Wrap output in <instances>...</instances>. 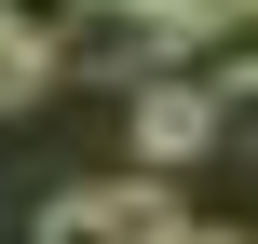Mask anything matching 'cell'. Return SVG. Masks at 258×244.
Masks as SVG:
<instances>
[{"label": "cell", "mask_w": 258, "mask_h": 244, "mask_svg": "<svg viewBox=\"0 0 258 244\" xmlns=\"http://www.w3.org/2000/svg\"><path fill=\"white\" fill-rule=\"evenodd\" d=\"M177 231V190L163 177H109V190H54L27 244H163Z\"/></svg>", "instance_id": "obj_2"}, {"label": "cell", "mask_w": 258, "mask_h": 244, "mask_svg": "<svg viewBox=\"0 0 258 244\" xmlns=\"http://www.w3.org/2000/svg\"><path fill=\"white\" fill-rule=\"evenodd\" d=\"M231 122H245V68H218V82L150 68V82H136V163H204Z\"/></svg>", "instance_id": "obj_1"}, {"label": "cell", "mask_w": 258, "mask_h": 244, "mask_svg": "<svg viewBox=\"0 0 258 244\" xmlns=\"http://www.w3.org/2000/svg\"><path fill=\"white\" fill-rule=\"evenodd\" d=\"M68 14H82V0H0V27H27L41 54H54V27H68Z\"/></svg>", "instance_id": "obj_4"}, {"label": "cell", "mask_w": 258, "mask_h": 244, "mask_svg": "<svg viewBox=\"0 0 258 244\" xmlns=\"http://www.w3.org/2000/svg\"><path fill=\"white\" fill-rule=\"evenodd\" d=\"M163 244H190V231H163Z\"/></svg>", "instance_id": "obj_5"}, {"label": "cell", "mask_w": 258, "mask_h": 244, "mask_svg": "<svg viewBox=\"0 0 258 244\" xmlns=\"http://www.w3.org/2000/svg\"><path fill=\"white\" fill-rule=\"evenodd\" d=\"M41 82H54V54L27 27H0V109H41Z\"/></svg>", "instance_id": "obj_3"}]
</instances>
